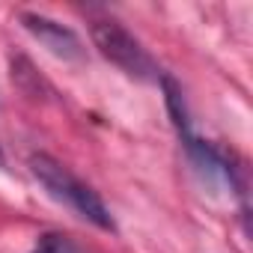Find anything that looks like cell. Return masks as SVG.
<instances>
[{"instance_id":"cell-3","label":"cell","mask_w":253,"mask_h":253,"mask_svg":"<svg viewBox=\"0 0 253 253\" xmlns=\"http://www.w3.org/2000/svg\"><path fill=\"white\" fill-rule=\"evenodd\" d=\"M21 24H24V30L33 36V39H39V45L42 48H48L54 57H60V60H78L84 51H81V39L69 30V27H63L60 21H54V18H48V15H36V12H24L21 15Z\"/></svg>"},{"instance_id":"cell-2","label":"cell","mask_w":253,"mask_h":253,"mask_svg":"<svg viewBox=\"0 0 253 253\" xmlns=\"http://www.w3.org/2000/svg\"><path fill=\"white\" fill-rule=\"evenodd\" d=\"M89 36H92L98 54H101L104 60H110L113 66H119L125 75H131V78H137V81L155 78L158 69H155L152 57L146 54V48H143L128 30H125L119 21H110V18L92 21Z\"/></svg>"},{"instance_id":"cell-1","label":"cell","mask_w":253,"mask_h":253,"mask_svg":"<svg viewBox=\"0 0 253 253\" xmlns=\"http://www.w3.org/2000/svg\"><path fill=\"white\" fill-rule=\"evenodd\" d=\"M30 170H33V176L45 185V191L54 200L66 203L69 209H75L81 217H86L98 229H110V232L116 229V223H113L107 206L98 200V194L89 185H84L78 176H72L60 161H54L51 155H33L30 158Z\"/></svg>"},{"instance_id":"cell-4","label":"cell","mask_w":253,"mask_h":253,"mask_svg":"<svg viewBox=\"0 0 253 253\" xmlns=\"http://www.w3.org/2000/svg\"><path fill=\"white\" fill-rule=\"evenodd\" d=\"M33 253H84L69 235H60V232H45L39 241H36V247H33Z\"/></svg>"}]
</instances>
